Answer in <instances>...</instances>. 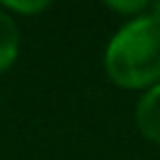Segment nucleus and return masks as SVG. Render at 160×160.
Returning <instances> with one entry per match:
<instances>
[{
	"label": "nucleus",
	"instance_id": "nucleus-2",
	"mask_svg": "<svg viewBox=\"0 0 160 160\" xmlns=\"http://www.w3.org/2000/svg\"><path fill=\"white\" fill-rule=\"evenodd\" d=\"M135 125L138 130L155 145H160V82L142 92L135 105Z\"/></svg>",
	"mask_w": 160,
	"mask_h": 160
},
{
	"label": "nucleus",
	"instance_id": "nucleus-3",
	"mask_svg": "<svg viewBox=\"0 0 160 160\" xmlns=\"http://www.w3.org/2000/svg\"><path fill=\"white\" fill-rule=\"evenodd\" d=\"M20 55V28L15 18L0 8V72L12 68Z\"/></svg>",
	"mask_w": 160,
	"mask_h": 160
},
{
	"label": "nucleus",
	"instance_id": "nucleus-4",
	"mask_svg": "<svg viewBox=\"0 0 160 160\" xmlns=\"http://www.w3.org/2000/svg\"><path fill=\"white\" fill-rule=\"evenodd\" d=\"M0 8L2 10H8L10 15L15 12V15H35V12H42V10H48L50 8V2L48 0H32V2H15V0H10V2H0Z\"/></svg>",
	"mask_w": 160,
	"mask_h": 160
},
{
	"label": "nucleus",
	"instance_id": "nucleus-5",
	"mask_svg": "<svg viewBox=\"0 0 160 160\" xmlns=\"http://www.w3.org/2000/svg\"><path fill=\"white\" fill-rule=\"evenodd\" d=\"M108 8L110 10H115V12H120V15H125L128 20L130 18H138V15H145L148 10H150V2L148 0H130V2H118V0H110L108 2Z\"/></svg>",
	"mask_w": 160,
	"mask_h": 160
},
{
	"label": "nucleus",
	"instance_id": "nucleus-1",
	"mask_svg": "<svg viewBox=\"0 0 160 160\" xmlns=\"http://www.w3.org/2000/svg\"><path fill=\"white\" fill-rule=\"evenodd\" d=\"M105 72L125 90H150L160 82V18L152 12L125 20L105 48Z\"/></svg>",
	"mask_w": 160,
	"mask_h": 160
}]
</instances>
